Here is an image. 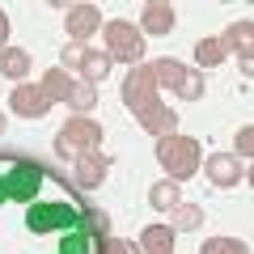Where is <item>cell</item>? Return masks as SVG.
Instances as JSON below:
<instances>
[{"label": "cell", "mask_w": 254, "mask_h": 254, "mask_svg": "<svg viewBox=\"0 0 254 254\" xmlns=\"http://www.w3.org/2000/svg\"><path fill=\"white\" fill-rule=\"evenodd\" d=\"M157 161H161V170H165V178H174V182H187V178H195L199 174V144L190 136H165V140H157Z\"/></svg>", "instance_id": "6da1fadb"}, {"label": "cell", "mask_w": 254, "mask_h": 254, "mask_svg": "<svg viewBox=\"0 0 254 254\" xmlns=\"http://www.w3.org/2000/svg\"><path fill=\"white\" fill-rule=\"evenodd\" d=\"M148 72H153L157 89L178 93L182 102H199L203 98V72H190L187 64H178V60H157V64H148Z\"/></svg>", "instance_id": "7a4b0ae2"}, {"label": "cell", "mask_w": 254, "mask_h": 254, "mask_svg": "<svg viewBox=\"0 0 254 254\" xmlns=\"http://www.w3.org/2000/svg\"><path fill=\"white\" fill-rule=\"evenodd\" d=\"M102 38H106L110 60H123V64H131V68L144 60V34H140V26H131V21H106V26H102Z\"/></svg>", "instance_id": "3957f363"}, {"label": "cell", "mask_w": 254, "mask_h": 254, "mask_svg": "<svg viewBox=\"0 0 254 254\" xmlns=\"http://www.w3.org/2000/svg\"><path fill=\"white\" fill-rule=\"evenodd\" d=\"M26 229L30 233H51V229H60V233H68V229H81V212L68 208V203H30L26 208Z\"/></svg>", "instance_id": "277c9868"}, {"label": "cell", "mask_w": 254, "mask_h": 254, "mask_svg": "<svg viewBox=\"0 0 254 254\" xmlns=\"http://www.w3.org/2000/svg\"><path fill=\"white\" fill-rule=\"evenodd\" d=\"M157 81H153V72H148V64H136V68H127V76H123V106L131 110V115H144L148 106H157Z\"/></svg>", "instance_id": "5b68a950"}, {"label": "cell", "mask_w": 254, "mask_h": 254, "mask_svg": "<svg viewBox=\"0 0 254 254\" xmlns=\"http://www.w3.org/2000/svg\"><path fill=\"white\" fill-rule=\"evenodd\" d=\"M199 165H203V174H208V182H212V187H220V190H233L237 182L250 178V170H246L233 153H212V157H203Z\"/></svg>", "instance_id": "8992f818"}, {"label": "cell", "mask_w": 254, "mask_h": 254, "mask_svg": "<svg viewBox=\"0 0 254 254\" xmlns=\"http://www.w3.org/2000/svg\"><path fill=\"white\" fill-rule=\"evenodd\" d=\"M38 187H43V170L34 161H17L9 174H4V190H9V199H21V203H34Z\"/></svg>", "instance_id": "52a82bcc"}, {"label": "cell", "mask_w": 254, "mask_h": 254, "mask_svg": "<svg viewBox=\"0 0 254 254\" xmlns=\"http://www.w3.org/2000/svg\"><path fill=\"white\" fill-rule=\"evenodd\" d=\"M64 26L72 43H85L89 34L102 30V9L98 4H64Z\"/></svg>", "instance_id": "ba28073f"}, {"label": "cell", "mask_w": 254, "mask_h": 254, "mask_svg": "<svg viewBox=\"0 0 254 254\" xmlns=\"http://www.w3.org/2000/svg\"><path fill=\"white\" fill-rule=\"evenodd\" d=\"M220 43L229 47V55H237V60H242V72L250 76V68H254V60H250V51H254V21H250V17H237L233 26L225 30V38H220Z\"/></svg>", "instance_id": "9c48e42d"}, {"label": "cell", "mask_w": 254, "mask_h": 254, "mask_svg": "<svg viewBox=\"0 0 254 254\" xmlns=\"http://www.w3.org/2000/svg\"><path fill=\"white\" fill-rule=\"evenodd\" d=\"M51 106H55V102L47 98L43 85H17L13 98H9V110H13V115H21V119H43Z\"/></svg>", "instance_id": "30bf717a"}, {"label": "cell", "mask_w": 254, "mask_h": 254, "mask_svg": "<svg viewBox=\"0 0 254 254\" xmlns=\"http://www.w3.org/2000/svg\"><path fill=\"white\" fill-rule=\"evenodd\" d=\"M110 174V161H106V153H98V148H89V153H81L72 161V182L81 190H93V187H102V178Z\"/></svg>", "instance_id": "8fae6325"}, {"label": "cell", "mask_w": 254, "mask_h": 254, "mask_svg": "<svg viewBox=\"0 0 254 254\" xmlns=\"http://www.w3.org/2000/svg\"><path fill=\"white\" fill-rule=\"evenodd\" d=\"M60 136L68 140L76 153H89V148H102V123L89 119V115H76V119H68V127H64Z\"/></svg>", "instance_id": "7c38bea8"}, {"label": "cell", "mask_w": 254, "mask_h": 254, "mask_svg": "<svg viewBox=\"0 0 254 254\" xmlns=\"http://www.w3.org/2000/svg\"><path fill=\"white\" fill-rule=\"evenodd\" d=\"M174 21H178L174 4H165V0H148L144 9H140V34H170Z\"/></svg>", "instance_id": "4fadbf2b"}, {"label": "cell", "mask_w": 254, "mask_h": 254, "mask_svg": "<svg viewBox=\"0 0 254 254\" xmlns=\"http://www.w3.org/2000/svg\"><path fill=\"white\" fill-rule=\"evenodd\" d=\"M140 119V127H144L148 136H157V140H165V136H178V115H174L165 102H157V106H148L144 115H136Z\"/></svg>", "instance_id": "5bb4252c"}, {"label": "cell", "mask_w": 254, "mask_h": 254, "mask_svg": "<svg viewBox=\"0 0 254 254\" xmlns=\"http://www.w3.org/2000/svg\"><path fill=\"white\" fill-rule=\"evenodd\" d=\"M110 64H115V60H110L106 51H93V47H85V60H81V68H76V72H81L85 85H93V89H98V85L110 76Z\"/></svg>", "instance_id": "9a60e30c"}, {"label": "cell", "mask_w": 254, "mask_h": 254, "mask_svg": "<svg viewBox=\"0 0 254 254\" xmlns=\"http://www.w3.org/2000/svg\"><path fill=\"white\" fill-rule=\"evenodd\" d=\"M174 229L170 225H148L140 233V254H174Z\"/></svg>", "instance_id": "2e32d148"}, {"label": "cell", "mask_w": 254, "mask_h": 254, "mask_svg": "<svg viewBox=\"0 0 254 254\" xmlns=\"http://www.w3.org/2000/svg\"><path fill=\"white\" fill-rule=\"evenodd\" d=\"M76 81H81V76L64 72L60 64H55V68H47V72H43V81H38V85L47 89V98H51V102H68V93H72V85H76Z\"/></svg>", "instance_id": "e0dca14e"}, {"label": "cell", "mask_w": 254, "mask_h": 254, "mask_svg": "<svg viewBox=\"0 0 254 254\" xmlns=\"http://www.w3.org/2000/svg\"><path fill=\"white\" fill-rule=\"evenodd\" d=\"M0 76L26 81L30 76V51H21V47H0Z\"/></svg>", "instance_id": "ac0fdd59"}, {"label": "cell", "mask_w": 254, "mask_h": 254, "mask_svg": "<svg viewBox=\"0 0 254 254\" xmlns=\"http://www.w3.org/2000/svg\"><path fill=\"white\" fill-rule=\"evenodd\" d=\"M199 225H203V208L199 203H178V208H170V229L174 233H195Z\"/></svg>", "instance_id": "d6986e66"}, {"label": "cell", "mask_w": 254, "mask_h": 254, "mask_svg": "<svg viewBox=\"0 0 254 254\" xmlns=\"http://www.w3.org/2000/svg\"><path fill=\"white\" fill-rule=\"evenodd\" d=\"M148 203H153L157 212H170V208H178V203H182V187H178L174 178H161L153 190H148Z\"/></svg>", "instance_id": "ffe728a7"}, {"label": "cell", "mask_w": 254, "mask_h": 254, "mask_svg": "<svg viewBox=\"0 0 254 254\" xmlns=\"http://www.w3.org/2000/svg\"><path fill=\"white\" fill-rule=\"evenodd\" d=\"M229 60V47L220 43V38H199L195 43V64L199 68H216V64H225Z\"/></svg>", "instance_id": "44dd1931"}, {"label": "cell", "mask_w": 254, "mask_h": 254, "mask_svg": "<svg viewBox=\"0 0 254 254\" xmlns=\"http://www.w3.org/2000/svg\"><path fill=\"white\" fill-rule=\"evenodd\" d=\"M64 106H72L76 115H89V110L98 106V89H93V85H85V81H76V85H72V93H68V102H64Z\"/></svg>", "instance_id": "7402d4cb"}, {"label": "cell", "mask_w": 254, "mask_h": 254, "mask_svg": "<svg viewBox=\"0 0 254 254\" xmlns=\"http://www.w3.org/2000/svg\"><path fill=\"white\" fill-rule=\"evenodd\" d=\"M199 254H250V246L237 242V237H208L199 246Z\"/></svg>", "instance_id": "603a6c76"}, {"label": "cell", "mask_w": 254, "mask_h": 254, "mask_svg": "<svg viewBox=\"0 0 254 254\" xmlns=\"http://www.w3.org/2000/svg\"><path fill=\"white\" fill-rule=\"evenodd\" d=\"M60 254H89V233L85 229H68L60 242Z\"/></svg>", "instance_id": "cb8c5ba5"}, {"label": "cell", "mask_w": 254, "mask_h": 254, "mask_svg": "<svg viewBox=\"0 0 254 254\" xmlns=\"http://www.w3.org/2000/svg\"><path fill=\"white\" fill-rule=\"evenodd\" d=\"M85 229H89V233H98V237H110V216L102 208H89L85 212V220H81Z\"/></svg>", "instance_id": "d4e9b609"}, {"label": "cell", "mask_w": 254, "mask_h": 254, "mask_svg": "<svg viewBox=\"0 0 254 254\" xmlns=\"http://www.w3.org/2000/svg\"><path fill=\"white\" fill-rule=\"evenodd\" d=\"M81 60H85V43H68V47L60 51V68H64V72H76Z\"/></svg>", "instance_id": "484cf974"}, {"label": "cell", "mask_w": 254, "mask_h": 254, "mask_svg": "<svg viewBox=\"0 0 254 254\" xmlns=\"http://www.w3.org/2000/svg\"><path fill=\"white\" fill-rule=\"evenodd\" d=\"M98 254H136V246H131V242H123V237H102Z\"/></svg>", "instance_id": "4316f807"}, {"label": "cell", "mask_w": 254, "mask_h": 254, "mask_svg": "<svg viewBox=\"0 0 254 254\" xmlns=\"http://www.w3.org/2000/svg\"><path fill=\"white\" fill-rule=\"evenodd\" d=\"M254 153V127H242L237 131V157H250Z\"/></svg>", "instance_id": "83f0119b"}, {"label": "cell", "mask_w": 254, "mask_h": 254, "mask_svg": "<svg viewBox=\"0 0 254 254\" xmlns=\"http://www.w3.org/2000/svg\"><path fill=\"white\" fill-rule=\"evenodd\" d=\"M55 153H60L64 161H76V157H81V153H76V148L68 144V140H64V136H55Z\"/></svg>", "instance_id": "f1b7e54d"}, {"label": "cell", "mask_w": 254, "mask_h": 254, "mask_svg": "<svg viewBox=\"0 0 254 254\" xmlns=\"http://www.w3.org/2000/svg\"><path fill=\"white\" fill-rule=\"evenodd\" d=\"M0 47H9V13L0 9Z\"/></svg>", "instance_id": "f546056e"}, {"label": "cell", "mask_w": 254, "mask_h": 254, "mask_svg": "<svg viewBox=\"0 0 254 254\" xmlns=\"http://www.w3.org/2000/svg\"><path fill=\"white\" fill-rule=\"evenodd\" d=\"M4 131H9V119H4V115H0V136H4Z\"/></svg>", "instance_id": "4dcf8cb0"}, {"label": "cell", "mask_w": 254, "mask_h": 254, "mask_svg": "<svg viewBox=\"0 0 254 254\" xmlns=\"http://www.w3.org/2000/svg\"><path fill=\"white\" fill-rule=\"evenodd\" d=\"M4 199H9V190H4V178H0V203H4Z\"/></svg>", "instance_id": "1f68e13d"}]
</instances>
